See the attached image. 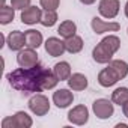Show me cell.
<instances>
[{
	"mask_svg": "<svg viewBox=\"0 0 128 128\" xmlns=\"http://www.w3.org/2000/svg\"><path fill=\"white\" fill-rule=\"evenodd\" d=\"M9 84L24 94H36L47 89L56 88L60 82L51 70L44 68L42 65H35L33 68H17L6 76Z\"/></svg>",
	"mask_w": 128,
	"mask_h": 128,
	"instance_id": "6da1fadb",
	"label": "cell"
},
{
	"mask_svg": "<svg viewBox=\"0 0 128 128\" xmlns=\"http://www.w3.org/2000/svg\"><path fill=\"white\" fill-rule=\"evenodd\" d=\"M120 48V39L116 35H108L102 38L92 51V57L96 63H108L113 54Z\"/></svg>",
	"mask_w": 128,
	"mask_h": 128,
	"instance_id": "7a4b0ae2",
	"label": "cell"
},
{
	"mask_svg": "<svg viewBox=\"0 0 128 128\" xmlns=\"http://www.w3.org/2000/svg\"><path fill=\"white\" fill-rule=\"evenodd\" d=\"M33 125L32 118L26 112H17L12 116H8L2 120L3 128H30Z\"/></svg>",
	"mask_w": 128,
	"mask_h": 128,
	"instance_id": "3957f363",
	"label": "cell"
},
{
	"mask_svg": "<svg viewBox=\"0 0 128 128\" xmlns=\"http://www.w3.org/2000/svg\"><path fill=\"white\" fill-rule=\"evenodd\" d=\"M29 108L36 116H45L50 112V101L42 94H35L29 100Z\"/></svg>",
	"mask_w": 128,
	"mask_h": 128,
	"instance_id": "277c9868",
	"label": "cell"
},
{
	"mask_svg": "<svg viewBox=\"0 0 128 128\" xmlns=\"http://www.w3.org/2000/svg\"><path fill=\"white\" fill-rule=\"evenodd\" d=\"M92 110H94V113H95V116L98 119H108L114 113L113 101H110L107 98H98V100L94 101Z\"/></svg>",
	"mask_w": 128,
	"mask_h": 128,
	"instance_id": "5b68a950",
	"label": "cell"
},
{
	"mask_svg": "<svg viewBox=\"0 0 128 128\" xmlns=\"http://www.w3.org/2000/svg\"><path fill=\"white\" fill-rule=\"evenodd\" d=\"M17 63L18 66L21 68H33L35 65H38V53L35 48H24V50H20L18 54H17Z\"/></svg>",
	"mask_w": 128,
	"mask_h": 128,
	"instance_id": "8992f818",
	"label": "cell"
},
{
	"mask_svg": "<svg viewBox=\"0 0 128 128\" xmlns=\"http://www.w3.org/2000/svg\"><path fill=\"white\" fill-rule=\"evenodd\" d=\"M119 9H120L119 0H100V3H98L100 15L104 18H108V20L114 18L119 14Z\"/></svg>",
	"mask_w": 128,
	"mask_h": 128,
	"instance_id": "52a82bcc",
	"label": "cell"
},
{
	"mask_svg": "<svg viewBox=\"0 0 128 128\" xmlns=\"http://www.w3.org/2000/svg\"><path fill=\"white\" fill-rule=\"evenodd\" d=\"M90 26H92V30L96 35H102L106 32H118L120 29L119 23H116V21H104L100 17H94L92 21H90Z\"/></svg>",
	"mask_w": 128,
	"mask_h": 128,
	"instance_id": "ba28073f",
	"label": "cell"
},
{
	"mask_svg": "<svg viewBox=\"0 0 128 128\" xmlns=\"http://www.w3.org/2000/svg\"><path fill=\"white\" fill-rule=\"evenodd\" d=\"M68 120L74 125H84L88 124L89 120V110L86 106L80 104V106H76L70 110L68 113Z\"/></svg>",
	"mask_w": 128,
	"mask_h": 128,
	"instance_id": "9c48e42d",
	"label": "cell"
},
{
	"mask_svg": "<svg viewBox=\"0 0 128 128\" xmlns=\"http://www.w3.org/2000/svg\"><path fill=\"white\" fill-rule=\"evenodd\" d=\"M45 51L53 56V57H59L62 56L63 53L66 51V47H65V41H62L60 38H56V36H51L45 41Z\"/></svg>",
	"mask_w": 128,
	"mask_h": 128,
	"instance_id": "30bf717a",
	"label": "cell"
},
{
	"mask_svg": "<svg viewBox=\"0 0 128 128\" xmlns=\"http://www.w3.org/2000/svg\"><path fill=\"white\" fill-rule=\"evenodd\" d=\"M74 101V95L70 89H57L53 94V102L56 104V107L59 108H66L72 104Z\"/></svg>",
	"mask_w": 128,
	"mask_h": 128,
	"instance_id": "8fae6325",
	"label": "cell"
},
{
	"mask_svg": "<svg viewBox=\"0 0 128 128\" xmlns=\"http://www.w3.org/2000/svg\"><path fill=\"white\" fill-rule=\"evenodd\" d=\"M41 15H42V9L30 5L29 8L21 11V23L27 24V26H33L41 21Z\"/></svg>",
	"mask_w": 128,
	"mask_h": 128,
	"instance_id": "7c38bea8",
	"label": "cell"
},
{
	"mask_svg": "<svg viewBox=\"0 0 128 128\" xmlns=\"http://www.w3.org/2000/svg\"><path fill=\"white\" fill-rule=\"evenodd\" d=\"M6 44L12 51H20L26 45V36L20 30H12L6 38Z\"/></svg>",
	"mask_w": 128,
	"mask_h": 128,
	"instance_id": "4fadbf2b",
	"label": "cell"
},
{
	"mask_svg": "<svg viewBox=\"0 0 128 128\" xmlns=\"http://www.w3.org/2000/svg\"><path fill=\"white\" fill-rule=\"evenodd\" d=\"M118 82H119V77L114 74V71H113L110 66L101 70L100 74H98V83H100L102 88H112V86H114Z\"/></svg>",
	"mask_w": 128,
	"mask_h": 128,
	"instance_id": "5bb4252c",
	"label": "cell"
},
{
	"mask_svg": "<svg viewBox=\"0 0 128 128\" xmlns=\"http://www.w3.org/2000/svg\"><path fill=\"white\" fill-rule=\"evenodd\" d=\"M68 82V86L71 90H76V92H80V90H84L89 84L88 82V77L82 72H76V74H71V77L66 80Z\"/></svg>",
	"mask_w": 128,
	"mask_h": 128,
	"instance_id": "9a60e30c",
	"label": "cell"
},
{
	"mask_svg": "<svg viewBox=\"0 0 128 128\" xmlns=\"http://www.w3.org/2000/svg\"><path fill=\"white\" fill-rule=\"evenodd\" d=\"M24 36H26V45L27 47L36 50V48H39L42 45L44 38H42V33L41 32H38L35 29H29V30L24 32Z\"/></svg>",
	"mask_w": 128,
	"mask_h": 128,
	"instance_id": "2e32d148",
	"label": "cell"
},
{
	"mask_svg": "<svg viewBox=\"0 0 128 128\" xmlns=\"http://www.w3.org/2000/svg\"><path fill=\"white\" fill-rule=\"evenodd\" d=\"M53 72L56 74V77L60 80V82H65L71 77V65L68 62L62 60L59 63H56V65L53 66Z\"/></svg>",
	"mask_w": 128,
	"mask_h": 128,
	"instance_id": "e0dca14e",
	"label": "cell"
},
{
	"mask_svg": "<svg viewBox=\"0 0 128 128\" xmlns=\"http://www.w3.org/2000/svg\"><path fill=\"white\" fill-rule=\"evenodd\" d=\"M107 66H110L113 71H114V74L119 77V80H122V78H125L126 76H128V63L125 62V60H119V59H112L110 62H108V65Z\"/></svg>",
	"mask_w": 128,
	"mask_h": 128,
	"instance_id": "ac0fdd59",
	"label": "cell"
},
{
	"mask_svg": "<svg viewBox=\"0 0 128 128\" xmlns=\"http://www.w3.org/2000/svg\"><path fill=\"white\" fill-rule=\"evenodd\" d=\"M76 32H77V24L74 23V21H71V20H65V21H62L60 23V26L57 27V33L62 36V38H71V36H74L76 35Z\"/></svg>",
	"mask_w": 128,
	"mask_h": 128,
	"instance_id": "d6986e66",
	"label": "cell"
},
{
	"mask_svg": "<svg viewBox=\"0 0 128 128\" xmlns=\"http://www.w3.org/2000/svg\"><path fill=\"white\" fill-rule=\"evenodd\" d=\"M83 39L78 36V35H74L71 38H66L65 39V47H66V51L71 53V54H76V53H80L83 50Z\"/></svg>",
	"mask_w": 128,
	"mask_h": 128,
	"instance_id": "ffe728a7",
	"label": "cell"
},
{
	"mask_svg": "<svg viewBox=\"0 0 128 128\" xmlns=\"http://www.w3.org/2000/svg\"><path fill=\"white\" fill-rule=\"evenodd\" d=\"M39 23L44 27H53L57 23V12L51 11V9H42V15H41Z\"/></svg>",
	"mask_w": 128,
	"mask_h": 128,
	"instance_id": "44dd1931",
	"label": "cell"
},
{
	"mask_svg": "<svg viewBox=\"0 0 128 128\" xmlns=\"http://www.w3.org/2000/svg\"><path fill=\"white\" fill-rule=\"evenodd\" d=\"M112 101L113 104H118V106H124L126 101H128V88H118L112 92Z\"/></svg>",
	"mask_w": 128,
	"mask_h": 128,
	"instance_id": "7402d4cb",
	"label": "cell"
},
{
	"mask_svg": "<svg viewBox=\"0 0 128 128\" xmlns=\"http://www.w3.org/2000/svg\"><path fill=\"white\" fill-rule=\"evenodd\" d=\"M15 17V8L14 6H8V5H3L2 9H0V24H9Z\"/></svg>",
	"mask_w": 128,
	"mask_h": 128,
	"instance_id": "603a6c76",
	"label": "cell"
},
{
	"mask_svg": "<svg viewBox=\"0 0 128 128\" xmlns=\"http://www.w3.org/2000/svg\"><path fill=\"white\" fill-rule=\"evenodd\" d=\"M39 5L41 8L44 9H51V11H56L60 5V0H39Z\"/></svg>",
	"mask_w": 128,
	"mask_h": 128,
	"instance_id": "cb8c5ba5",
	"label": "cell"
},
{
	"mask_svg": "<svg viewBox=\"0 0 128 128\" xmlns=\"http://www.w3.org/2000/svg\"><path fill=\"white\" fill-rule=\"evenodd\" d=\"M11 6H14L18 11H23L30 6V0H11Z\"/></svg>",
	"mask_w": 128,
	"mask_h": 128,
	"instance_id": "d4e9b609",
	"label": "cell"
},
{
	"mask_svg": "<svg viewBox=\"0 0 128 128\" xmlns=\"http://www.w3.org/2000/svg\"><path fill=\"white\" fill-rule=\"evenodd\" d=\"M122 113H124V116H125V118H128V101L122 106Z\"/></svg>",
	"mask_w": 128,
	"mask_h": 128,
	"instance_id": "484cf974",
	"label": "cell"
},
{
	"mask_svg": "<svg viewBox=\"0 0 128 128\" xmlns=\"http://www.w3.org/2000/svg\"><path fill=\"white\" fill-rule=\"evenodd\" d=\"M80 2H82L83 5H94L96 0H80Z\"/></svg>",
	"mask_w": 128,
	"mask_h": 128,
	"instance_id": "4316f807",
	"label": "cell"
},
{
	"mask_svg": "<svg viewBox=\"0 0 128 128\" xmlns=\"http://www.w3.org/2000/svg\"><path fill=\"white\" fill-rule=\"evenodd\" d=\"M3 42H5V36L0 35V47H3Z\"/></svg>",
	"mask_w": 128,
	"mask_h": 128,
	"instance_id": "83f0119b",
	"label": "cell"
},
{
	"mask_svg": "<svg viewBox=\"0 0 128 128\" xmlns=\"http://www.w3.org/2000/svg\"><path fill=\"white\" fill-rule=\"evenodd\" d=\"M125 17L128 18V2L125 3Z\"/></svg>",
	"mask_w": 128,
	"mask_h": 128,
	"instance_id": "f1b7e54d",
	"label": "cell"
},
{
	"mask_svg": "<svg viewBox=\"0 0 128 128\" xmlns=\"http://www.w3.org/2000/svg\"><path fill=\"white\" fill-rule=\"evenodd\" d=\"M116 126H118V128H120V126H122V128H126V126H128V125H125V124H118V125H116Z\"/></svg>",
	"mask_w": 128,
	"mask_h": 128,
	"instance_id": "f546056e",
	"label": "cell"
},
{
	"mask_svg": "<svg viewBox=\"0 0 128 128\" xmlns=\"http://www.w3.org/2000/svg\"><path fill=\"white\" fill-rule=\"evenodd\" d=\"M126 33H128V29H126Z\"/></svg>",
	"mask_w": 128,
	"mask_h": 128,
	"instance_id": "4dcf8cb0",
	"label": "cell"
}]
</instances>
